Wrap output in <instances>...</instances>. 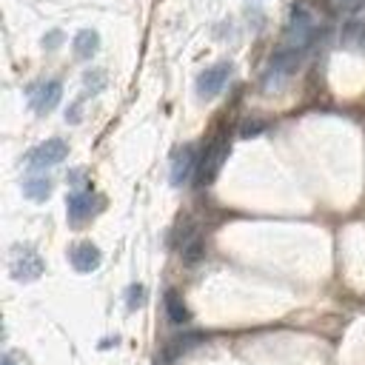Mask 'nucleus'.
Returning <instances> with one entry per match:
<instances>
[{"label": "nucleus", "mask_w": 365, "mask_h": 365, "mask_svg": "<svg viewBox=\"0 0 365 365\" xmlns=\"http://www.w3.org/2000/svg\"><path fill=\"white\" fill-rule=\"evenodd\" d=\"M9 271H11V277L17 282H31V279H37L43 274V259L37 257L34 248H14Z\"/></svg>", "instance_id": "nucleus-3"}, {"label": "nucleus", "mask_w": 365, "mask_h": 365, "mask_svg": "<svg viewBox=\"0 0 365 365\" xmlns=\"http://www.w3.org/2000/svg\"><path fill=\"white\" fill-rule=\"evenodd\" d=\"M262 128H265V123H245V125L240 128V134H242V137H251V134H259Z\"/></svg>", "instance_id": "nucleus-18"}, {"label": "nucleus", "mask_w": 365, "mask_h": 365, "mask_svg": "<svg viewBox=\"0 0 365 365\" xmlns=\"http://www.w3.org/2000/svg\"><path fill=\"white\" fill-rule=\"evenodd\" d=\"M97 48H100V34H97L94 29L77 31V37H74V54H77L80 60H88Z\"/></svg>", "instance_id": "nucleus-11"}, {"label": "nucleus", "mask_w": 365, "mask_h": 365, "mask_svg": "<svg viewBox=\"0 0 365 365\" xmlns=\"http://www.w3.org/2000/svg\"><path fill=\"white\" fill-rule=\"evenodd\" d=\"M60 97H63L60 80H46V83H40V86H34V88L29 91V103H31V108H34L37 114H48V111L60 103Z\"/></svg>", "instance_id": "nucleus-6"}, {"label": "nucleus", "mask_w": 365, "mask_h": 365, "mask_svg": "<svg viewBox=\"0 0 365 365\" xmlns=\"http://www.w3.org/2000/svg\"><path fill=\"white\" fill-rule=\"evenodd\" d=\"M145 302V288L143 285H131L128 288V308L134 311V308H140Z\"/></svg>", "instance_id": "nucleus-17"}, {"label": "nucleus", "mask_w": 365, "mask_h": 365, "mask_svg": "<svg viewBox=\"0 0 365 365\" xmlns=\"http://www.w3.org/2000/svg\"><path fill=\"white\" fill-rule=\"evenodd\" d=\"M334 11H342V14H356L365 9V0H328Z\"/></svg>", "instance_id": "nucleus-15"}, {"label": "nucleus", "mask_w": 365, "mask_h": 365, "mask_svg": "<svg viewBox=\"0 0 365 365\" xmlns=\"http://www.w3.org/2000/svg\"><path fill=\"white\" fill-rule=\"evenodd\" d=\"M317 31H319V17L311 9V3H297L294 11H291L288 29H285V46L302 51V48H308L314 43Z\"/></svg>", "instance_id": "nucleus-1"}, {"label": "nucleus", "mask_w": 365, "mask_h": 365, "mask_svg": "<svg viewBox=\"0 0 365 365\" xmlns=\"http://www.w3.org/2000/svg\"><path fill=\"white\" fill-rule=\"evenodd\" d=\"M228 74H231V63H217V66L205 68V71L197 77V94L205 97V100H208V97H217V94L222 91Z\"/></svg>", "instance_id": "nucleus-8"}, {"label": "nucleus", "mask_w": 365, "mask_h": 365, "mask_svg": "<svg viewBox=\"0 0 365 365\" xmlns=\"http://www.w3.org/2000/svg\"><path fill=\"white\" fill-rule=\"evenodd\" d=\"M100 197H94L91 191H74L71 197H68V202H66V214H68V222L71 225H80V222H86L97 208H100Z\"/></svg>", "instance_id": "nucleus-7"}, {"label": "nucleus", "mask_w": 365, "mask_h": 365, "mask_svg": "<svg viewBox=\"0 0 365 365\" xmlns=\"http://www.w3.org/2000/svg\"><path fill=\"white\" fill-rule=\"evenodd\" d=\"M68 259H71V265H74L80 274H91V271L100 265V248L91 245V242H80V245L71 248Z\"/></svg>", "instance_id": "nucleus-9"}, {"label": "nucleus", "mask_w": 365, "mask_h": 365, "mask_svg": "<svg viewBox=\"0 0 365 365\" xmlns=\"http://www.w3.org/2000/svg\"><path fill=\"white\" fill-rule=\"evenodd\" d=\"M299 66V51L282 46L279 51H274L271 63H268V74H265V86H279L294 68Z\"/></svg>", "instance_id": "nucleus-5"}, {"label": "nucleus", "mask_w": 365, "mask_h": 365, "mask_svg": "<svg viewBox=\"0 0 365 365\" xmlns=\"http://www.w3.org/2000/svg\"><path fill=\"white\" fill-rule=\"evenodd\" d=\"M197 168V160H194V148L191 145H185L177 157H174V165H171V182L174 185H182L188 177H191V171Z\"/></svg>", "instance_id": "nucleus-10"}, {"label": "nucleus", "mask_w": 365, "mask_h": 365, "mask_svg": "<svg viewBox=\"0 0 365 365\" xmlns=\"http://www.w3.org/2000/svg\"><path fill=\"white\" fill-rule=\"evenodd\" d=\"M197 339H200V334H185V336H177V339H171V342L165 345V354H163V359H165V362H174L180 354H185L188 348H194V345H197Z\"/></svg>", "instance_id": "nucleus-14"}, {"label": "nucleus", "mask_w": 365, "mask_h": 365, "mask_svg": "<svg viewBox=\"0 0 365 365\" xmlns=\"http://www.w3.org/2000/svg\"><path fill=\"white\" fill-rule=\"evenodd\" d=\"M165 314H168V319H171L174 325H185V322L191 319V314H188V308L182 305V297H180L177 291H165Z\"/></svg>", "instance_id": "nucleus-12"}, {"label": "nucleus", "mask_w": 365, "mask_h": 365, "mask_svg": "<svg viewBox=\"0 0 365 365\" xmlns=\"http://www.w3.org/2000/svg\"><path fill=\"white\" fill-rule=\"evenodd\" d=\"M23 194L29 197V200H46L48 194H51V180L48 177H29L26 182H23Z\"/></svg>", "instance_id": "nucleus-13"}, {"label": "nucleus", "mask_w": 365, "mask_h": 365, "mask_svg": "<svg viewBox=\"0 0 365 365\" xmlns=\"http://www.w3.org/2000/svg\"><path fill=\"white\" fill-rule=\"evenodd\" d=\"M3 365H14V362H11V356H3Z\"/></svg>", "instance_id": "nucleus-19"}, {"label": "nucleus", "mask_w": 365, "mask_h": 365, "mask_svg": "<svg viewBox=\"0 0 365 365\" xmlns=\"http://www.w3.org/2000/svg\"><path fill=\"white\" fill-rule=\"evenodd\" d=\"M225 154H228V140L220 134V137H214V140L208 143V148L202 151V157H200V163H197V180H200L202 185L217 177V171H220Z\"/></svg>", "instance_id": "nucleus-2"}, {"label": "nucleus", "mask_w": 365, "mask_h": 365, "mask_svg": "<svg viewBox=\"0 0 365 365\" xmlns=\"http://www.w3.org/2000/svg\"><path fill=\"white\" fill-rule=\"evenodd\" d=\"M106 86V74L103 71H88L86 74V88H91V94H97Z\"/></svg>", "instance_id": "nucleus-16"}, {"label": "nucleus", "mask_w": 365, "mask_h": 365, "mask_svg": "<svg viewBox=\"0 0 365 365\" xmlns=\"http://www.w3.org/2000/svg\"><path fill=\"white\" fill-rule=\"evenodd\" d=\"M66 154H68V145L63 143V140H46V143H40L37 148H31L29 151V157H26V165L29 168H48V165H57V163H63L66 160Z\"/></svg>", "instance_id": "nucleus-4"}]
</instances>
